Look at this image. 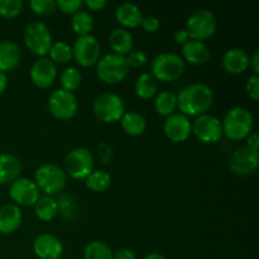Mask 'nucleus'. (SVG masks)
<instances>
[{
    "label": "nucleus",
    "instance_id": "nucleus-11",
    "mask_svg": "<svg viewBox=\"0 0 259 259\" xmlns=\"http://www.w3.org/2000/svg\"><path fill=\"white\" fill-rule=\"evenodd\" d=\"M101 47L99 40L94 35H81L75 40L72 55L76 62L82 67H91L100 60Z\"/></svg>",
    "mask_w": 259,
    "mask_h": 259
},
{
    "label": "nucleus",
    "instance_id": "nucleus-40",
    "mask_svg": "<svg viewBox=\"0 0 259 259\" xmlns=\"http://www.w3.org/2000/svg\"><path fill=\"white\" fill-rule=\"evenodd\" d=\"M83 4H85L89 9L93 10V12H101V10L106 7L105 0H88V2H85Z\"/></svg>",
    "mask_w": 259,
    "mask_h": 259
},
{
    "label": "nucleus",
    "instance_id": "nucleus-15",
    "mask_svg": "<svg viewBox=\"0 0 259 259\" xmlns=\"http://www.w3.org/2000/svg\"><path fill=\"white\" fill-rule=\"evenodd\" d=\"M163 132L169 141L182 143L187 141L192 133V126L189 118L181 113H174L167 116L163 124Z\"/></svg>",
    "mask_w": 259,
    "mask_h": 259
},
{
    "label": "nucleus",
    "instance_id": "nucleus-13",
    "mask_svg": "<svg viewBox=\"0 0 259 259\" xmlns=\"http://www.w3.org/2000/svg\"><path fill=\"white\" fill-rule=\"evenodd\" d=\"M9 196L17 205L34 206L40 197V191L29 179H17L9 186Z\"/></svg>",
    "mask_w": 259,
    "mask_h": 259
},
{
    "label": "nucleus",
    "instance_id": "nucleus-8",
    "mask_svg": "<svg viewBox=\"0 0 259 259\" xmlns=\"http://www.w3.org/2000/svg\"><path fill=\"white\" fill-rule=\"evenodd\" d=\"M65 174L73 180H85L94 171V157L88 148L78 147L65 157Z\"/></svg>",
    "mask_w": 259,
    "mask_h": 259
},
{
    "label": "nucleus",
    "instance_id": "nucleus-17",
    "mask_svg": "<svg viewBox=\"0 0 259 259\" xmlns=\"http://www.w3.org/2000/svg\"><path fill=\"white\" fill-rule=\"evenodd\" d=\"M33 250L39 259H60L63 254V244L52 234H40L33 243Z\"/></svg>",
    "mask_w": 259,
    "mask_h": 259
},
{
    "label": "nucleus",
    "instance_id": "nucleus-39",
    "mask_svg": "<svg viewBox=\"0 0 259 259\" xmlns=\"http://www.w3.org/2000/svg\"><path fill=\"white\" fill-rule=\"evenodd\" d=\"M141 27L143 28L147 33H154L159 29V27H161V22H159L158 18L154 17V15H147V17H143Z\"/></svg>",
    "mask_w": 259,
    "mask_h": 259
},
{
    "label": "nucleus",
    "instance_id": "nucleus-12",
    "mask_svg": "<svg viewBox=\"0 0 259 259\" xmlns=\"http://www.w3.org/2000/svg\"><path fill=\"white\" fill-rule=\"evenodd\" d=\"M191 126L192 133L202 143H217L223 137L222 121L217 116L210 115V114L197 116L194 124H191Z\"/></svg>",
    "mask_w": 259,
    "mask_h": 259
},
{
    "label": "nucleus",
    "instance_id": "nucleus-21",
    "mask_svg": "<svg viewBox=\"0 0 259 259\" xmlns=\"http://www.w3.org/2000/svg\"><path fill=\"white\" fill-rule=\"evenodd\" d=\"M182 55L185 61L195 66L205 65L210 58V50L204 42L191 40L182 46Z\"/></svg>",
    "mask_w": 259,
    "mask_h": 259
},
{
    "label": "nucleus",
    "instance_id": "nucleus-33",
    "mask_svg": "<svg viewBox=\"0 0 259 259\" xmlns=\"http://www.w3.org/2000/svg\"><path fill=\"white\" fill-rule=\"evenodd\" d=\"M114 253L111 252L110 248L103 242L89 243L83 249V258L85 259H113Z\"/></svg>",
    "mask_w": 259,
    "mask_h": 259
},
{
    "label": "nucleus",
    "instance_id": "nucleus-34",
    "mask_svg": "<svg viewBox=\"0 0 259 259\" xmlns=\"http://www.w3.org/2000/svg\"><path fill=\"white\" fill-rule=\"evenodd\" d=\"M22 0H0V17L15 18L22 13Z\"/></svg>",
    "mask_w": 259,
    "mask_h": 259
},
{
    "label": "nucleus",
    "instance_id": "nucleus-1",
    "mask_svg": "<svg viewBox=\"0 0 259 259\" xmlns=\"http://www.w3.org/2000/svg\"><path fill=\"white\" fill-rule=\"evenodd\" d=\"M177 98V108L186 116H200L214 104V93L205 83H191L180 90Z\"/></svg>",
    "mask_w": 259,
    "mask_h": 259
},
{
    "label": "nucleus",
    "instance_id": "nucleus-7",
    "mask_svg": "<svg viewBox=\"0 0 259 259\" xmlns=\"http://www.w3.org/2000/svg\"><path fill=\"white\" fill-rule=\"evenodd\" d=\"M93 110L96 118L104 123H115L120 121L125 113L124 100L116 94H101L94 100Z\"/></svg>",
    "mask_w": 259,
    "mask_h": 259
},
{
    "label": "nucleus",
    "instance_id": "nucleus-25",
    "mask_svg": "<svg viewBox=\"0 0 259 259\" xmlns=\"http://www.w3.org/2000/svg\"><path fill=\"white\" fill-rule=\"evenodd\" d=\"M120 124L123 131L126 134L133 137H138L146 132L147 128V120L142 114L136 113V111H128L124 113L121 116Z\"/></svg>",
    "mask_w": 259,
    "mask_h": 259
},
{
    "label": "nucleus",
    "instance_id": "nucleus-24",
    "mask_svg": "<svg viewBox=\"0 0 259 259\" xmlns=\"http://www.w3.org/2000/svg\"><path fill=\"white\" fill-rule=\"evenodd\" d=\"M109 45H110L114 53L125 56L133 51L134 38L131 34V32H128L124 28H118V29L111 30L110 35H109Z\"/></svg>",
    "mask_w": 259,
    "mask_h": 259
},
{
    "label": "nucleus",
    "instance_id": "nucleus-44",
    "mask_svg": "<svg viewBox=\"0 0 259 259\" xmlns=\"http://www.w3.org/2000/svg\"><path fill=\"white\" fill-rule=\"evenodd\" d=\"M249 67L252 68L254 75H258L259 73V52H254L253 57L250 58V62H249Z\"/></svg>",
    "mask_w": 259,
    "mask_h": 259
},
{
    "label": "nucleus",
    "instance_id": "nucleus-5",
    "mask_svg": "<svg viewBox=\"0 0 259 259\" xmlns=\"http://www.w3.org/2000/svg\"><path fill=\"white\" fill-rule=\"evenodd\" d=\"M34 184L46 196H53L66 186V174L61 167L53 163L42 164L34 174Z\"/></svg>",
    "mask_w": 259,
    "mask_h": 259
},
{
    "label": "nucleus",
    "instance_id": "nucleus-22",
    "mask_svg": "<svg viewBox=\"0 0 259 259\" xmlns=\"http://www.w3.org/2000/svg\"><path fill=\"white\" fill-rule=\"evenodd\" d=\"M115 18L120 25L125 28H138L141 27L143 14L139 7L133 3H123L118 7L115 12Z\"/></svg>",
    "mask_w": 259,
    "mask_h": 259
},
{
    "label": "nucleus",
    "instance_id": "nucleus-10",
    "mask_svg": "<svg viewBox=\"0 0 259 259\" xmlns=\"http://www.w3.org/2000/svg\"><path fill=\"white\" fill-rule=\"evenodd\" d=\"M77 106L75 94L62 89L53 91L48 99V110L58 120L72 119L77 111Z\"/></svg>",
    "mask_w": 259,
    "mask_h": 259
},
{
    "label": "nucleus",
    "instance_id": "nucleus-27",
    "mask_svg": "<svg viewBox=\"0 0 259 259\" xmlns=\"http://www.w3.org/2000/svg\"><path fill=\"white\" fill-rule=\"evenodd\" d=\"M58 211V204L52 196H43L38 199L34 205L35 217L42 222H51L55 219Z\"/></svg>",
    "mask_w": 259,
    "mask_h": 259
},
{
    "label": "nucleus",
    "instance_id": "nucleus-42",
    "mask_svg": "<svg viewBox=\"0 0 259 259\" xmlns=\"http://www.w3.org/2000/svg\"><path fill=\"white\" fill-rule=\"evenodd\" d=\"M259 144V136L258 133H250L247 138V147L253 149V151H258Z\"/></svg>",
    "mask_w": 259,
    "mask_h": 259
},
{
    "label": "nucleus",
    "instance_id": "nucleus-38",
    "mask_svg": "<svg viewBox=\"0 0 259 259\" xmlns=\"http://www.w3.org/2000/svg\"><path fill=\"white\" fill-rule=\"evenodd\" d=\"M245 90L247 94L249 95V98L253 101H258L259 99V76L258 75H252L249 76L247 81V85H245Z\"/></svg>",
    "mask_w": 259,
    "mask_h": 259
},
{
    "label": "nucleus",
    "instance_id": "nucleus-36",
    "mask_svg": "<svg viewBox=\"0 0 259 259\" xmlns=\"http://www.w3.org/2000/svg\"><path fill=\"white\" fill-rule=\"evenodd\" d=\"M57 9L63 14H75L78 10H81V7L83 5V2L81 0H58L56 2Z\"/></svg>",
    "mask_w": 259,
    "mask_h": 259
},
{
    "label": "nucleus",
    "instance_id": "nucleus-30",
    "mask_svg": "<svg viewBox=\"0 0 259 259\" xmlns=\"http://www.w3.org/2000/svg\"><path fill=\"white\" fill-rule=\"evenodd\" d=\"M85 185L89 190L94 192H104L110 187L111 176L105 171H93L85 179Z\"/></svg>",
    "mask_w": 259,
    "mask_h": 259
},
{
    "label": "nucleus",
    "instance_id": "nucleus-29",
    "mask_svg": "<svg viewBox=\"0 0 259 259\" xmlns=\"http://www.w3.org/2000/svg\"><path fill=\"white\" fill-rule=\"evenodd\" d=\"M71 27H72L73 32L78 34V37L88 35L90 34L94 28V18L91 17L90 13L85 12V10H78L72 15Z\"/></svg>",
    "mask_w": 259,
    "mask_h": 259
},
{
    "label": "nucleus",
    "instance_id": "nucleus-37",
    "mask_svg": "<svg viewBox=\"0 0 259 259\" xmlns=\"http://www.w3.org/2000/svg\"><path fill=\"white\" fill-rule=\"evenodd\" d=\"M125 58L129 67L139 68L143 67L147 63V55L141 50H133L132 52L128 53V57Z\"/></svg>",
    "mask_w": 259,
    "mask_h": 259
},
{
    "label": "nucleus",
    "instance_id": "nucleus-14",
    "mask_svg": "<svg viewBox=\"0 0 259 259\" xmlns=\"http://www.w3.org/2000/svg\"><path fill=\"white\" fill-rule=\"evenodd\" d=\"M259 153L258 151L248 148L247 146L237 149L229 159V168L233 174L239 176H247L253 174L258 168Z\"/></svg>",
    "mask_w": 259,
    "mask_h": 259
},
{
    "label": "nucleus",
    "instance_id": "nucleus-19",
    "mask_svg": "<svg viewBox=\"0 0 259 259\" xmlns=\"http://www.w3.org/2000/svg\"><path fill=\"white\" fill-rule=\"evenodd\" d=\"M22 224V210L15 204H7L0 207V233L12 234Z\"/></svg>",
    "mask_w": 259,
    "mask_h": 259
},
{
    "label": "nucleus",
    "instance_id": "nucleus-32",
    "mask_svg": "<svg viewBox=\"0 0 259 259\" xmlns=\"http://www.w3.org/2000/svg\"><path fill=\"white\" fill-rule=\"evenodd\" d=\"M81 81H82V75L75 67H67L66 70L62 71L60 76V82L61 86H62V90L70 91V93L80 88Z\"/></svg>",
    "mask_w": 259,
    "mask_h": 259
},
{
    "label": "nucleus",
    "instance_id": "nucleus-31",
    "mask_svg": "<svg viewBox=\"0 0 259 259\" xmlns=\"http://www.w3.org/2000/svg\"><path fill=\"white\" fill-rule=\"evenodd\" d=\"M50 60L53 63H60V65H65L68 63L70 61H72L73 55H72V47L68 46L67 43L62 42V40H58V42L52 43L50 50Z\"/></svg>",
    "mask_w": 259,
    "mask_h": 259
},
{
    "label": "nucleus",
    "instance_id": "nucleus-45",
    "mask_svg": "<svg viewBox=\"0 0 259 259\" xmlns=\"http://www.w3.org/2000/svg\"><path fill=\"white\" fill-rule=\"evenodd\" d=\"M7 86H8L7 73L0 72V94H3L5 90H7Z\"/></svg>",
    "mask_w": 259,
    "mask_h": 259
},
{
    "label": "nucleus",
    "instance_id": "nucleus-4",
    "mask_svg": "<svg viewBox=\"0 0 259 259\" xmlns=\"http://www.w3.org/2000/svg\"><path fill=\"white\" fill-rule=\"evenodd\" d=\"M218 20L212 12L207 9H199L192 13L186 22V32L191 40H206L217 32Z\"/></svg>",
    "mask_w": 259,
    "mask_h": 259
},
{
    "label": "nucleus",
    "instance_id": "nucleus-18",
    "mask_svg": "<svg viewBox=\"0 0 259 259\" xmlns=\"http://www.w3.org/2000/svg\"><path fill=\"white\" fill-rule=\"evenodd\" d=\"M250 57L242 48L228 50L223 56V68L230 75H242L249 68Z\"/></svg>",
    "mask_w": 259,
    "mask_h": 259
},
{
    "label": "nucleus",
    "instance_id": "nucleus-28",
    "mask_svg": "<svg viewBox=\"0 0 259 259\" xmlns=\"http://www.w3.org/2000/svg\"><path fill=\"white\" fill-rule=\"evenodd\" d=\"M154 109L162 116H169L176 111L177 98L171 91H162L157 94L154 100Z\"/></svg>",
    "mask_w": 259,
    "mask_h": 259
},
{
    "label": "nucleus",
    "instance_id": "nucleus-26",
    "mask_svg": "<svg viewBox=\"0 0 259 259\" xmlns=\"http://www.w3.org/2000/svg\"><path fill=\"white\" fill-rule=\"evenodd\" d=\"M134 91H136L138 98L143 99V100H149V99L154 98L158 93V81L152 76V73H142L137 78Z\"/></svg>",
    "mask_w": 259,
    "mask_h": 259
},
{
    "label": "nucleus",
    "instance_id": "nucleus-3",
    "mask_svg": "<svg viewBox=\"0 0 259 259\" xmlns=\"http://www.w3.org/2000/svg\"><path fill=\"white\" fill-rule=\"evenodd\" d=\"M96 65V75L100 81L108 85L121 82L128 76L129 66L126 63L125 56L109 53L100 58Z\"/></svg>",
    "mask_w": 259,
    "mask_h": 259
},
{
    "label": "nucleus",
    "instance_id": "nucleus-46",
    "mask_svg": "<svg viewBox=\"0 0 259 259\" xmlns=\"http://www.w3.org/2000/svg\"><path fill=\"white\" fill-rule=\"evenodd\" d=\"M144 259H166V257L162 254H159V253H151V254L146 255Z\"/></svg>",
    "mask_w": 259,
    "mask_h": 259
},
{
    "label": "nucleus",
    "instance_id": "nucleus-16",
    "mask_svg": "<svg viewBox=\"0 0 259 259\" xmlns=\"http://www.w3.org/2000/svg\"><path fill=\"white\" fill-rule=\"evenodd\" d=\"M57 77V67L50 58L40 57L30 68V80L37 88L48 89Z\"/></svg>",
    "mask_w": 259,
    "mask_h": 259
},
{
    "label": "nucleus",
    "instance_id": "nucleus-41",
    "mask_svg": "<svg viewBox=\"0 0 259 259\" xmlns=\"http://www.w3.org/2000/svg\"><path fill=\"white\" fill-rule=\"evenodd\" d=\"M189 40H190V37L189 34H187L186 29H180L175 33V42L179 43V45L184 46L185 43L189 42Z\"/></svg>",
    "mask_w": 259,
    "mask_h": 259
},
{
    "label": "nucleus",
    "instance_id": "nucleus-43",
    "mask_svg": "<svg viewBox=\"0 0 259 259\" xmlns=\"http://www.w3.org/2000/svg\"><path fill=\"white\" fill-rule=\"evenodd\" d=\"M113 259H136V254L131 249H120L113 255Z\"/></svg>",
    "mask_w": 259,
    "mask_h": 259
},
{
    "label": "nucleus",
    "instance_id": "nucleus-2",
    "mask_svg": "<svg viewBox=\"0 0 259 259\" xmlns=\"http://www.w3.org/2000/svg\"><path fill=\"white\" fill-rule=\"evenodd\" d=\"M253 125L254 119L252 113L247 108L235 106L225 114L224 120L222 121L223 136L230 141H243L252 133Z\"/></svg>",
    "mask_w": 259,
    "mask_h": 259
},
{
    "label": "nucleus",
    "instance_id": "nucleus-6",
    "mask_svg": "<svg viewBox=\"0 0 259 259\" xmlns=\"http://www.w3.org/2000/svg\"><path fill=\"white\" fill-rule=\"evenodd\" d=\"M151 71L157 81L172 82L182 76L185 62L176 53H161L152 61Z\"/></svg>",
    "mask_w": 259,
    "mask_h": 259
},
{
    "label": "nucleus",
    "instance_id": "nucleus-35",
    "mask_svg": "<svg viewBox=\"0 0 259 259\" xmlns=\"http://www.w3.org/2000/svg\"><path fill=\"white\" fill-rule=\"evenodd\" d=\"M29 8L34 14L38 15H50L57 9L56 0H32L29 3Z\"/></svg>",
    "mask_w": 259,
    "mask_h": 259
},
{
    "label": "nucleus",
    "instance_id": "nucleus-20",
    "mask_svg": "<svg viewBox=\"0 0 259 259\" xmlns=\"http://www.w3.org/2000/svg\"><path fill=\"white\" fill-rule=\"evenodd\" d=\"M22 60V51L12 40L0 42V72H8L17 67Z\"/></svg>",
    "mask_w": 259,
    "mask_h": 259
},
{
    "label": "nucleus",
    "instance_id": "nucleus-23",
    "mask_svg": "<svg viewBox=\"0 0 259 259\" xmlns=\"http://www.w3.org/2000/svg\"><path fill=\"white\" fill-rule=\"evenodd\" d=\"M22 172V163L15 156L10 153L0 154V185L12 184L19 177Z\"/></svg>",
    "mask_w": 259,
    "mask_h": 259
},
{
    "label": "nucleus",
    "instance_id": "nucleus-9",
    "mask_svg": "<svg viewBox=\"0 0 259 259\" xmlns=\"http://www.w3.org/2000/svg\"><path fill=\"white\" fill-rule=\"evenodd\" d=\"M24 43L30 53L39 57L48 55L52 46L50 28L43 22H32L24 29Z\"/></svg>",
    "mask_w": 259,
    "mask_h": 259
}]
</instances>
